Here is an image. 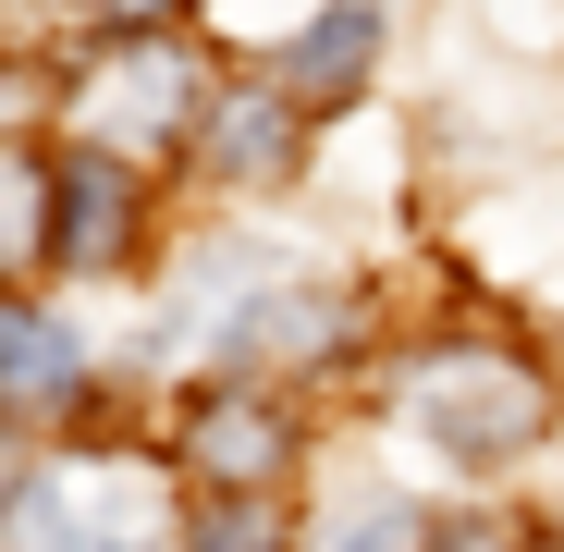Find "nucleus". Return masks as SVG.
I'll use <instances>...</instances> for the list:
<instances>
[{
	"label": "nucleus",
	"instance_id": "f257e3e1",
	"mask_svg": "<svg viewBox=\"0 0 564 552\" xmlns=\"http://www.w3.org/2000/svg\"><path fill=\"white\" fill-rule=\"evenodd\" d=\"M405 418H417L442 454L491 467V454H528V442H540L552 393H540V368L503 356V344H442V356L405 368Z\"/></svg>",
	"mask_w": 564,
	"mask_h": 552
},
{
	"label": "nucleus",
	"instance_id": "f03ea898",
	"mask_svg": "<svg viewBox=\"0 0 564 552\" xmlns=\"http://www.w3.org/2000/svg\"><path fill=\"white\" fill-rule=\"evenodd\" d=\"M13 552H160V479L148 467H62L25 491L13 516Z\"/></svg>",
	"mask_w": 564,
	"mask_h": 552
},
{
	"label": "nucleus",
	"instance_id": "7ed1b4c3",
	"mask_svg": "<svg viewBox=\"0 0 564 552\" xmlns=\"http://www.w3.org/2000/svg\"><path fill=\"white\" fill-rule=\"evenodd\" d=\"M184 454H197V479H221V491H270L295 467V418H270L258 393H209L197 430H184Z\"/></svg>",
	"mask_w": 564,
	"mask_h": 552
},
{
	"label": "nucleus",
	"instance_id": "20e7f679",
	"mask_svg": "<svg viewBox=\"0 0 564 552\" xmlns=\"http://www.w3.org/2000/svg\"><path fill=\"white\" fill-rule=\"evenodd\" d=\"M86 393V344L37 307H0V418H50Z\"/></svg>",
	"mask_w": 564,
	"mask_h": 552
},
{
	"label": "nucleus",
	"instance_id": "39448f33",
	"mask_svg": "<svg viewBox=\"0 0 564 552\" xmlns=\"http://www.w3.org/2000/svg\"><path fill=\"white\" fill-rule=\"evenodd\" d=\"M50 258H74V270L135 258V172H123V160H74V172H62V234H50Z\"/></svg>",
	"mask_w": 564,
	"mask_h": 552
},
{
	"label": "nucleus",
	"instance_id": "423d86ee",
	"mask_svg": "<svg viewBox=\"0 0 564 552\" xmlns=\"http://www.w3.org/2000/svg\"><path fill=\"white\" fill-rule=\"evenodd\" d=\"M368 37H381V13H368V0H332V13L307 25V50L282 62V99H307V111H332L344 86L368 74Z\"/></svg>",
	"mask_w": 564,
	"mask_h": 552
},
{
	"label": "nucleus",
	"instance_id": "0eeeda50",
	"mask_svg": "<svg viewBox=\"0 0 564 552\" xmlns=\"http://www.w3.org/2000/svg\"><path fill=\"white\" fill-rule=\"evenodd\" d=\"M282 148H295V123H282L270 86H234L209 111V172H282Z\"/></svg>",
	"mask_w": 564,
	"mask_h": 552
},
{
	"label": "nucleus",
	"instance_id": "6e6552de",
	"mask_svg": "<svg viewBox=\"0 0 564 552\" xmlns=\"http://www.w3.org/2000/svg\"><path fill=\"white\" fill-rule=\"evenodd\" d=\"M50 234H62V184H50L25 148H0V270L50 258Z\"/></svg>",
	"mask_w": 564,
	"mask_h": 552
},
{
	"label": "nucleus",
	"instance_id": "1a4fd4ad",
	"mask_svg": "<svg viewBox=\"0 0 564 552\" xmlns=\"http://www.w3.org/2000/svg\"><path fill=\"white\" fill-rule=\"evenodd\" d=\"M332 332H344V320H332L319 295H270V307L246 320V344H258V356H332Z\"/></svg>",
	"mask_w": 564,
	"mask_h": 552
},
{
	"label": "nucleus",
	"instance_id": "9d476101",
	"mask_svg": "<svg viewBox=\"0 0 564 552\" xmlns=\"http://www.w3.org/2000/svg\"><path fill=\"white\" fill-rule=\"evenodd\" d=\"M197 552H282V516H270L258 491H221V504L197 516Z\"/></svg>",
	"mask_w": 564,
	"mask_h": 552
},
{
	"label": "nucleus",
	"instance_id": "9b49d317",
	"mask_svg": "<svg viewBox=\"0 0 564 552\" xmlns=\"http://www.w3.org/2000/svg\"><path fill=\"white\" fill-rule=\"evenodd\" d=\"M332 552H405V504H356L332 528Z\"/></svg>",
	"mask_w": 564,
	"mask_h": 552
},
{
	"label": "nucleus",
	"instance_id": "f8f14e48",
	"mask_svg": "<svg viewBox=\"0 0 564 552\" xmlns=\"http://www.w3.org/2000/svg\"><path fill=\"white\" fill-rule=\"evenodd\" d=\"M86 13H99V25H111V37H160V25H172V13H184V0H86Z\"/></svg>",
	"mask_w": 564,
	"mask_h": 552
},
{
	"label": "nucleus",
	"instance_id": "ddd939ff",
	"mask_svg": "<svg viewBox=\"0 0 564 552\" xmlns=\"http://www.w3.org/2000/svg\"><path fill=\"white\" fill-rule=\"evenodd\" d=\"M430 552H516V540H503V528H479V516H466V528H442Z\"/></svg>",
	"mask_w": 564,
	"mask_h": 552
},
{
	"label": "nucleus",
	"instance_id": "4468645a",
	"mask_svg": "<svg viewBox=\"0 0 564 552\" xmlns=\"http://www.w3.org/2000/svg\"><path fill=\"white\" fill-rule=\"evenodd\" d=\"M25 99H37V86H25V74H0V123H13V111H25Z\"/></svg>",
	"mask_w": 564,
	"mask_h": 552
},
{
	"label": "nucleus",
	"instance_id": "2eb2a0df",
	"mask_svg": "<svg viewBox=\"0 0 564 552\" xmlns=\"http://www.w3.org/2000/svg\"><path fill=\"white\" fill-rule=\"evenodd\" d=\"M0 491H13V454H0Z\"/></svg>",
	"mask_w": 564,
	"mask_h": 552
}]
</instances>
